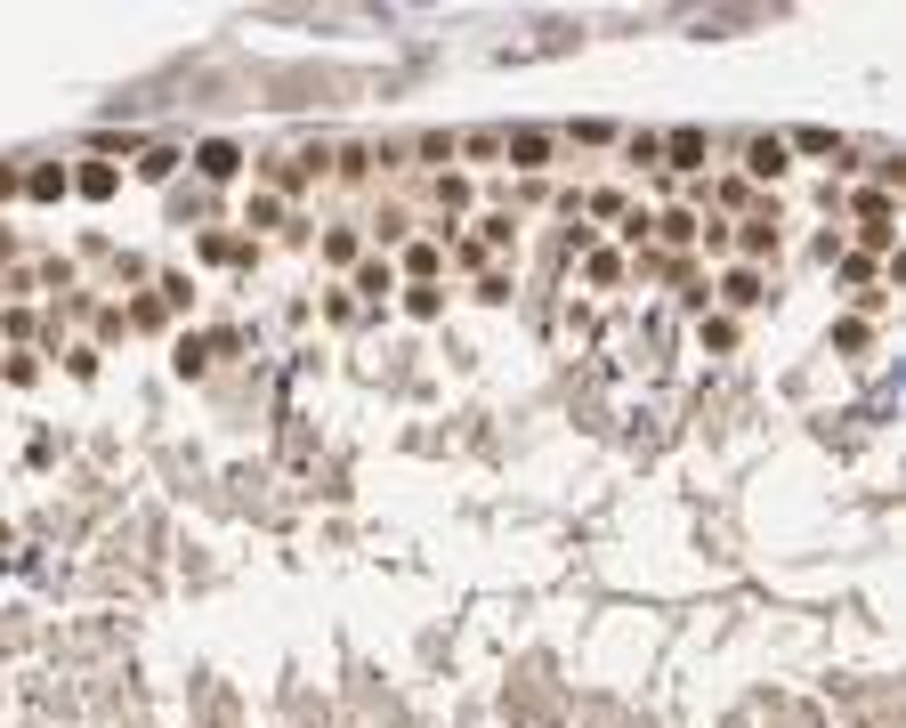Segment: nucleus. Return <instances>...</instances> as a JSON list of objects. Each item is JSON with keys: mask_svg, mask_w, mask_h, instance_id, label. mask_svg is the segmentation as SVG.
Here are the masks:
<instances>
[{"mask_svg": "<svg viewBox=\"0 0 906 728\" xmlns=\"http://www.w3.org/2000/svg\"><path fill=\"white\" fill-rule=\"evenodd\" d=\"M753 171H760V178L786 171V138H760V146H753Z\"/></svg>", "mask_w": 906, "mask_h": 728, "instance_id": "3", "label": "nucleus"}, {"mask_svg": "<svg viewBox=\"0 0 906 728\" xmlns=\"http://www.w3.org/2000/svg\"><path fill=\"white\" fill-rule=\"evenodd\" d=\"M543 154H550V138H543V130H519V138H510V162H519V171H534Z\"/></svg>", "mask_w": 906, "mask_h": 728, "instance_id": "2", "label": "nucleus"}, {"mask_svg": "<svg viewBox=\"0 0 906 728\" xmlns=\"http://www.w3.org/2000/svg\"><path fill=\"white\" fill-rule=\"evenodd\" d=\"M672 162H705V138H696V130H672Z\"/></svg>", "mask_w": 906, "mask_h": 728, "instance_id": "6", "label": "nucleus"}, {"mask_svg": "<svg viewBox=\"0 0 906 728\" xmlns=\"http://www.w3.org/2000/svg\"><path fill=\"white\" fill-rule=\"evenodd\" d=\"M25 195H40V203H57V195H66V171H33V178H25Z\"/></svg>", "mask_w": 906, "mask_h": 728, "instance_id": "4", "label": "nucleus"}, {"mask_svg": "<svg viewBox=\"0 0 906 728\" xmlns=\"http://www.w3.org/2000/svg\"><path fill=\"white\" fill-rule=\"evenodd\" d=\"M81 195H97V203L114 195V171H106V162H90V171H81Z\"/></svg>", "mask_w": 906, "mask_h": 728, "instance_id": "5", "label": "nucleus"}, {"mask_svg": "<svg viewBox=\"0 0 906 728\" xmlns=\"http://www.w3.org/2000/svg\"><path fill=\"white\" fill-rule=\"evenodd\" d=\"M195 162H202V178H235V162H243V154H235L226 138H211V146H202Z\"/></svg>", "mask_w": 906, "mask_h": 728, "instance_id": "1", "label": "nucleus"}]
</instances>
